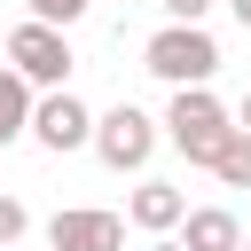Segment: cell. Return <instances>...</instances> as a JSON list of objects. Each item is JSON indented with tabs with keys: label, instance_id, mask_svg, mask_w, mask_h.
Segmentation results:
<instances>
[{
	"label": "cell",
	"instance_id": "1",
	"mask_svg": "<svg viewBox=\"0 0 251 251\" xmlns=\"http://www.w3.org/2000/svg\"><path fill=\"white\" fill-rule=\"evenodd\" d=\"M141 71H157L165 86H204V78L220 71V47H212L204 24H165V31H149Z\"/></svg>",
	"mask_w": 251,
	"mask_h": 251
},
{
	"label": "cell",
	"instance_id": "2",
	"mask_svg": "<svg viewBox=\"0 0 251 251\" xmlns=\"http://www.w3.org/2000/svg\"><path fill=\"white\" fill-rule=\"evenodd\" d=\"M227 110L212 102V86H173V110H165V141L188 157V165H212L220 141H227Z\"/></svg>",
	"mask_w": 251,
	"mask_h": 251
},
{
	"label": "cell",
	"instance_id": "3",
	"mask_svg": "<svg viewBox=\"0 0 251 251\" xmlns=\"http://www.w3.org/2000/svg\"><path fill=\"white\" fill-rule=\"evenodd\" d=\"M8 71H16L31 94H55V86L71 78V39L47 31V24H16V31H8Z\"/></svg>",
	"mask_w": 251,
	"mask_h": 251
},
{
	"label": "cell",
	"instance_id": "4",
	"mask_svg": "<svg viewBox=\"0 0 251 251\" xmlns=\"http://www.w3.org/2000/svg\"><path fill=\"white\" fill-rule=\"evenodd\" d=\"M94 157L110 165V173H141L149 165V149H157V118L149 110H133V102H118V110H102L94 118Z\"/></svg>",
	"mask_w": 251,
	"mask_h": 251
},
{
	"label": "cell",
	"instance_id": "5",
	"mask_svg": "<svg viewBox=\"0 0 251 251\" xmlns=\"http://www.w3.org/2000/svg\"><path fill=\"white\" fill-rule=\"evenodd\" d=\"M47 157H71V149H86V133H94V110L71 94V86H55V94H31V126H24Z\"/></svg>",
	"mask_w": 251,
	"mask_h": 251
},
{
	"label": "cell",
	"instance_id": "6",
	"mask_svg": "<svg viewBox=\"0 0 251 251\" xmlns=\"http://www.w3.org/2000/svg\"><path fill=\"white\" fill-rule=\"evenodd\" d=\"M47 243L55 251H126V220L102 212V204H71L47 220Z\"/></svg>",
	"mask_w": 251,
	"mask_h": 251
},
{
	"label": "cell",
	"instance_id": "7",
	"mask_svg": "<svg viewBox=\"0 0 251 251\" xmlns=\"http://www.w3.org/2000/svg\"><path fill=\"white\" fill-rule=\"evenodd\" d=\"M173 243H180V251H235L243 227H235L227 204H196V212H180V235H173Z\"/></svg>",
	"mask_w": 251,
	"mask_h": 251
},
{
	"label": "cell",
	"instance_id": "8",
	"mask_svg": "<svg viewBox=\"0 0 251 251\" xmlns=\"http://www.w3.org/2000/svg\"><path fill=\"white\" fill-rule=\"evenodd\" d=\"M180 212H188V196H180L173 180H141V188H133V204H126V220H133V227H149V235H173V227H180Z\"/></svg>",
	"mask_w": 251,
	"mask_h": 251
},
{
	"label": "cell",
	"instance_id": "9",
	"mask_svg": "<svg viewBox=\"0 0 251 251\" xmlns=\"http://www.w3.org/2000/svg\"><path fill=\"white\" fill-rule=\"evenodd\" d=\"M24 126H31V86H24L16 71H0V149H8Z\"/></svg>",
	"mask_w": 251,
	"mask_h": 251
},
{
	"label": "cell",
	"instance_id": "10",
	"mask_svg": "<svg viewBox=\"0 0 251 251\" xmlns=\"http://www.w3.org/2000/svg\"><path fill=\"white\" fill-rule=\"evenodd\" d=\"M212 173H220L227 188H251V133H227L220 157H212Z\"/></svg>",
	"mask_w": 251,
	"mask_h": 251
},
{
	"label": "cell",
	"instance_id": "11",
	"mask_svg": "<svg viewBox=\"0 0 251 251\" xmlns=\"http://www.w3.org/2000/svg\"><path fill=\"white\" fill-rule=\"evenodd\" d=\"M94 0H31V24H47V31H63V24H78Z\"/></svg>",
	"mask_w": 251,
	"mask_h": 251
},
{
	"label": "cell",
	"instance_id": "12",
	"mask_svg": "<svg viewBox=\"0 0 251 251\" xmlns=\"http://www.w3.org/2000/svg\"><path fill=\"white\" fill-rule=\"evenodd\" d=\"M31 227V212H24V196H0V243H16Z\"/></svg>",
	"mask_w": 251,
	"mask_h": 251
},
{
	"label": "cell",
	"instance_id": "13",
	"mask_svg": "<svg viewBox=\"0 0 251 251\" xmlns=\"http://www.w3.org/2000/svg\"><path fill=\"white\" fill-rule=\"evenodd\" d=\"M157 8H165L173 24H204V8H212V0H157Z\"/></svg>",
	"mask_w": 251,
	"mask_h": 251
},
{
	"label": "cell",
	"instance_id": "14",
	"mask_svg": "<svg viewBox=\"0 0 251 251\" xmlns=\"http://www.w3.org/2000/svg\"><path fill=\"white\" fill-rule=\"evenodd\" d=\"M227 8H235V24H243V31H251V0H227Z\"/></svg>",
	"mask_w": 251,
	"mask_h": 251
},
{
	"label": "cell",
	"instance_id": "15",
	"mask_svg": "<svg viewBox=\"0 0 251 251\" xmlns=\"http://www.w3.org/2000/svg\"><path fill=\"white\" fill-rule=\"evenodd\" d=\"M235 133H251V94H243V126H235Z\"/></svg>",
	"mask_w": 251,
	"mask_h": 251
},
{
	"label": "cell",
	"instance_id": "16",
	"mask_svg": "<svg viewBox=\"0 0 251 251\" xmlns=\"http://www.w3.org/2000/svg\"><path fill=\"white\" fill-rule=\"evenodd\" d=\"M149 251H180V243H149Z\"/></svg>",
	"mask_w": 251,
	"mask_h": 251
},
{
	"label": "cell",
	"instance_id": "17",
	"mask_svg": "<svg viewBox=\"0 0 251 251\" xmlns=\"http://www.w3.org/2000/svg\"><path fill=\"white\" fill-rule=\"evenodd\" d=\"M235 251H251V243H235Z\"/></svg>",
	"mask_w": 251,
	"mask_h": 251
}]
</instances>
